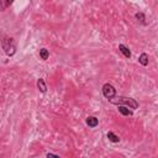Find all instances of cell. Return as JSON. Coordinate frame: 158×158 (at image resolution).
<instances>
[{
    "mask_svg": "<svg viewBox=\"0 0 158 158\" xmlns=\"http://www.w3.org/2000/svg\"><path fill=\"white\" fill-rule=\"evenodd\" d=\"M112 104L119 105V106H126V107H131V109H137L138 107V103L132 98H125V96H120L116 99H111L110 100Z\"/></svg>",
    "mask_w": 158,
    "mask_h": 158,
    "instance_id": "6da1fadb",
    "label": "cell"
},
{
    "mask_svg": "<svg viewBox=\"0 0 158 158\" xmlns=\"http://www.w3.org/2000/svg\"><path fill=\"white\" fill-rule=\"evenodd\" d=\"M1 46H3V49L4 52L7 54V56H14L15 52H16V45L14 42L12 38H9V37H5L3 41H1Z\"/></svg>",
    "mask_w": 158,
    "mask_h": 158,
    "instance_id": "7a4b0ae2",
    "label": "cell"
},
{
    "mask_svg": "<svg viewBox=\"0 0 158 158\" xmlns=\"http://www.w3.org/2000/svg\"><path fill=\"white\" fill-rule=\"evenodd\" d=\"M103 95L106 99L111 100V99H114L115 95H116V89L110 84V83H105V84L103 85Z\"/></svg>",
    "mask_w": 158,
    "mask_h": 158,
    "instance_id": "3957f363",
    "label": "cell"
},
{
    "mask_svg": "<svg viewBox=\"0 0 158 158\" xmlns=\"http://www.w3.org/2000/svg\"><path fill=\"white\" fill-rule=\"evenodd\" d=\"M98 123H99V120L95 116H89V118H87V125L89 127H96Z\"/></svg>",
    "mask_w": 158,
    "mask_h": 158,
    "instance_id": "277c9868",
    "label": "cell"
},
{
    "mask_svg": "<svg viewBox=\"0 0 158 158\" xmlns=\"http://www.w3.org/2000/svg\"><path fill=\"white\" fill-rule=\"evenodd\" d=\"M119 49H120V52L126 57V58H130L131 57V52H130V49L125 46V45H119Z\"/></svg>",
    "mask_w": 158,
    "mask_h": 158,
    "instance_id": "5b68a950",
    "label": "cell"
},
{
    "mask_svg": "<svg viewBox=\"0 0 158 158\" xmlns=\"http://www.w3.org/2000/svg\"><path fill=\"white\" fill-rule=\"evenodd\" d=\"M37 88H38V90L41 91V93H46L47 91V87H46V83H45L43 79L37 80Z\"/></svg>",
    "mask_w": 158,
    "mask_h": 158,
    "instance_id": "8992f818",
    "label": "cell"
},
{
    "mask_svg": "<svg viewBox=\"0 0 158 158\" xmlns=\"http://www.w3.org/2000/svg\"><path fill=\"white\" fill-rule=\"evenodd\" d=\"M119 112L122 114L123 116H131L132 115V111L129 110V107H126V106H119Z\"/></svg>",
    "mask_w": 158,
    "mask_h": 158,
    "instance_id": "52a82bcc",
    "label": "cell"
},
{
    "mask_svg": "<svg viewBox=\"0 0 158 158\" xmlns=\"http://www.w3.org/2000/svg\"><path fill=\"white\" fill-rule=\"evenodd\" d=\"M138 62L142 65H147L148 64V54L147 53H142L138 58Z\"/></svg>",
    "mask_w": 158,
    "mask_h": 158,
    "instance_id": "ba28073f",
    "label": "cell"
},
{
    "mask_svg": "<svg viewBox=\"0 0 158 158\" xmlns=\"http://www.w3.org/2000/svg\"><path fill=\"white\" fill-rule=\"evenodd\" d=\"M107 138H109V141H111V142H114V143H118L120 141L119 136H116L114 132H107Z\"/></svg>",
    "mask_w": 158,
    "mask_h": 158,
    "instance_id": "9c48e42d",
    "label": "cell"
},
{
    "mask_svg": "<svg viewBox=\"0 0 158 158\" xmlns=\"http://www.w3.org/2000/svg\"><path fill=\"white\" fill-rule=\"evenodd\" d=\"M48 56H49V53H48V51L46 48H42V49H40V57L42 58L43 61H46L47 58H48Z\"/></svg>",
    "mask_w": 158,
    "mask_h": 158,
    "instance_id": "30bf717a",
    "label": "cell"
},
{
    "mask_svg": "<svg viewBox=\"0 0 158 158\" xmlns=\"http://www.w3.org/2000/svg\"><path fill=\"white\" fill-rule=\"evenodd\" d=\"M12 4V1H3V0H0V11L5 10L7 6H10Z\"/></svg>",
    "mask_w": 158,
    "mask_h": 158,
    "instance_id": "8fae6325",
    "label": "cell"
},
{
    "mask_svg": "<svg viewBox=\"0 0 158 158\" xmlns=\"http://www.w3.org/2000/svg\"><path fill=\"white\" fill-rule=\"evenodd\" d=\"M136 19H137L140 22L145 24V15H143L142 12H137V14H136Z\"/></svg>",
    "mask_w": 158,
    "mask_h": 158,
    "instance_id": "7c38bea8",
    "label": "cell"
},
{
    "mask_svg": "<svg viewBox=\"0 0 158 158\" xmlns=\"http://www.w3.org/2000/svg\"><path fill=\"white\" fill-rule=\"evenodd\" d=\"M47 158H60V156H56V154H52V153H48V154H47Z\"/></svg>",
    "mask_w": 158,
    "mask_h": 158,
    "instance_id": "4fadbf2b",
    "label": "cell"
}]
</instances>
